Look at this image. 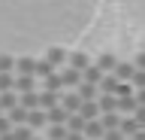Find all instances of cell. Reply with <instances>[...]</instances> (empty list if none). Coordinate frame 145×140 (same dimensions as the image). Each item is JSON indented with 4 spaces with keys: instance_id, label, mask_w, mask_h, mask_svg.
Listing matches in <instances>:
<instances>
[{
    "instance_id": "25",
    "label": "cell",
    "mask_w": 145,
    "mask_h": 140,
    "mask_svg": "<svg viewBox=\"0 0 145 140\" xmlns=\"http://www.w3.org/2000/svg\"><path fill=\"white\" fill-rule=\"evenodd\" d=\"M52 73H54V64L48 61V58H45V61H36V76L45 79V76H52Z\"/></svg>"
},
{
    "instance_id": "13",
    "label": "cell",
    "mask_w": 145,
    "mask_h": 140,
    "mask_svg": "<svg viewBox=\"0 0 145 140\" xmlns=\"http://www.w3.org/2000/svg\"><path fill=\"white\" fill-rule=\"evenodd\" d=\"M79 113L85 116V119H100V116H103L97 101H82V110H79Z\"/></svg>"
},
{
    "instance_id": "15",
    "label": "cell",
    "mask_w": 145,
    "mask_h": 140,
    "mask_svg": "<svg viewBox=\"0 0 145 140\" xmlns=\"http://www.w3.org/2000/svg\"><path fill=\"white\" fill-rule=\"evenodd\" d=\"M139 128H142V125L136 122V116H124V119H121V134H124V137H133Z\"/></svg>"
},
{
    "instance_id": "23",
    "label": "cell",
    "mask_w": 145,
    "mask_h": 140,
    "mask_svg": "<svg viewBox=\"0 0 145 140\" xmlns=\"http://www.w3.org/2000/svg\"><path fill=\"white\" fill-rule=\"evenodd\" d=\"M9 88H15V76L9 70H0V92H9Z\"/></svg>"
},
{
    "instance_id": "31",
    "label": "cell",
    "mask_w": 145,
    "mask_h": 140,
    "mask_svg": "<svg viewBox=\"0 0 145 140\" xmlns=\"http://www.w3.org/2000/svg\"><path fill=\"white\" fill-rule=\"evenodd\" d=\"M133 116H136V122L145 128V107H136V113H133Z\"/></svg>"
},
{
    "instance_id": "9",
    "label": "cell",
    "mask_w": 145,
    "mask_h": 140,
    "mask_svg": "<svg viewBox=\"0 0 145 140\" xmlns=\"http://www.w3.org/2000/svg\"><path fill=\"white\" fill-rule=\"evenodd\" d=\"M57 104H61V92L45 88V92L39 94V107H42V110H52V107H57Z\"/></svg>"
},
{
    "instance_id": "37",
    "label": "cell",
    "mask_w": 145,
    "mask_h": 140,
    "mask_svg": "<svg viewBox=\"0 0 145 140\" xmlns=\"http://www.w3.org/2000/svg\"><path fill=\"white\" fill-rule=\"evenodd\" d=\"M0 140H15V134H12V131H6V134H0Z\"/></svg>"
},
{
    "instance_id": "3",
    "label": "cell",
    "mask_w": 145,
    "mask_h": 140,
    "mask_svg": "<svg viewBox=\"0 0 145 140\" xmlns=\"http://www.w3.org/2000/svg\"><path fill=\"white\" fill-rule=\"evenodd\" d=\"M27 125H30V128H45V125H48V113L42 110V107H36V110H30V116H27Z\"/></svg>"
},
{
    "instance_id": "24",
    "label": "cell",
    "mask_w": 145,
    "mask_h": 140,
    "mask_svg": "<svg viewBox=\"0 0 145 140\" xmlns=\"http://www.w3.org/2000/svg\"><path fill=\"white\" fill-rule=\"evenodd\" d=\"M100 119H103L106 131H109V128H121V116H118V113H103Z\"/></svg>"
},
{
    "instance_id": "18",
    "label": "cell",
    "mask_w": 145,
    "mask_h": 140,
    "mask_svg": "<svg viewBox=\"0 0 145 140\" xmlns=\"http://www.w3.org/2000/svg\"><path fill=\"white\" fill-rule=\"evenodd\" d=\"M12 134H15V140H30L36 134V128H30V125L24 122V125H12Z\"/></svg>"
},
{
    "instance_id": "1",
    "label": "cell",
    "mask_w": 145,
    "mask_h": 140,
    "mask_svg": "<svg viewBox=\"0 0 145 140\" xmlns=\"http://www.w3.org/2000/svg\"><path fill=\"white\" fill-rule=\"evenodd\" d=\"M61 79H63V88H79V82H82V70L70 64L67 70H61Z\"/></svg>"
},
{
    "instance_id": "11",
    "label": "cell",
    "mask_w": 145,
    "mask_h": 140,
    "mask_svg": "<svg viewBox=\"0 0 145 140\" xmlns=\"http://www.w3.org/2000/svg\"><path fill=\"white\" fill-rule=\"evenodd\" d=\"M100 113H118V94H100Z\"/></svg>"
},
{
    "instance_id": "38",
    "label": "cell",
    "mask_w": 145,
    "mask_h": 140,
    "mask_svg": "<svg viewBox=\"0 0 145 140\" xmlns=\"http://www.w3.org/2000/svg\"><path fill=\"white\" fill-rule=\"evenodd\" d=\"M30 140H42V137H36V134H33V137H30Z\"/></svg>"
},
{
    "instance_id": "20",
    "label": "cell",
    "mask_w": 145,
    "mask_h": 140,
    "mask_svg": "<svg viewBox=\"0 0 145 140\" xmlns=\"http://www.w3.org/2000/svg\"><path fill=\"white\" fill-rule=\"evenodd\" d=\"M15 70L18 73H33L36 76V61L33 58H21V61H15Z\"/></svg>"
},
{
    "instance_id": "4",
    "label": "cell",
    "mask_w": 145,
    "mask_h": 140,
    "mask_svg": "<svg viewBox=\"0 0 145 140\" xmlns=\"http://www.w3.org/2000/svg\"><path fill=\"white\" fill-rule=\"evenodd\" d=\"M118 85H121V79H118L115 73H106L103 79H100L97 88H100V94H115V92H118Z\"/></svg>"
},
{
    "instance_id": "16",
    "label": "cell",
    "mask_w": 145,
    "mask_h": 140,
    "mask_svg": "<svg viewBox=\"0 0 145 140\" xmlns=\"http://www.w3.org/2000/svg\"><path fill=\"white\" fill-rule=\"evenodd\" d=\"M45 58H48V61H52L54 67H61L63 61H70V55H67V52H63L61 46H52V49H48V52H45Z\"/></svg>"
},
{
    "instance_id": "14",
    "label": "cell",
    "mask_w": 145,
    "mask_h": 140,
    "mask_svg": "<svg viewBox=\"0 0 145 140\" xmlns=\"http://www.w3.org/2000/svg\"><path fill=\"white\" fill-rule=\"evenodd\" d=\"M9 119H12V125H24L27 122V116H30V110H27V107H21V104H18V107H12V110L6 113Z\"/></svg>"
},
{
    "instance_id": "32",
    "label": "cell",
    "mask_w": 145,
    "mask_h": 140,
    "mask_svg": "<svg viewBox=\"0 0 145 140\" xmlns=\"http://www.w3.org/2000/svg\"><path fill=\"white\" fill-rule=\"evenodd\" d=\"M130 92H133V88H130V82H121V85H118V98H121V94H130Z\"/></svg>"
},
{
    "instance_id": "6",
    "label": "cell",
    "mask_w": 145,
    "mask_h": 140,
    "mask_svg": "<svg viewBox=\"0 0 145 140\" xmlns=\"http://www.w3.org/2000/svg\"><path fill=\"white\" fill-rule=\"evenodd\" d=\"M103 76H106V70H103L100 64H91V67H85V70H82V79H85V82H94V85H100V79H103Z\"/></svg>"
},
{
    "instance_id": "33",
    "label": "cell",
    "mask_w": 145,
    "mask_h": 140,
    "mask_svg": "<svg viewBox=\"0 0 145 140\" xmlns=\"http://www.w3.org/2000/svg\"><path fill=\"white\" fill-rule=\"evenodd\" d=\"M67 140H88V137H85L82 131H70V134H67Z\"/></svg>"
},
{
    "instance_id": "26",
    "label": "cell",
    "mask_w": 145,
    "mask_h": 140,
    "mask_svg": "<svg viewBox=\"0 0 145 140\" xmlns=\"http://www.w3.org/2000/svg\"><path fill=\"white\" fill-rule=\"evenodd\" d=\"M97 64L103 67L106 73H112V70H115V67H118V61H115V55H100V61H97Z\"/></svg>"
},
{
    "instance_id": "40",
    "label": "cell",
    "mask_w": 145,
    "mask_h": 140,
    "mask_svg": "<svg viewBox=\"0 0 145 140\" xmlns=\"http://www.w3.org/2000/svg\"><path fill=\"white\" fill-rule=\"evenodd\" d=\"M94 140H103V137H94Z\"/></svg>"
},
{
    "instance_id": "19",
    "label": "cell",
    "mask_w": 145,
    "mask_h": 140,
    "mask_svg": "<svg viewBox=\"0 0 145 140\" xmlns=\"http://www.w3.org/2000/svg\"><path fill=\"white\" fill-rule=\"evenodd\" d=\"M21 107H27V110H36V107H39V94H36V88H33V92H21Z\"/></svg>"
},
{
    "instance_id": "8",
    "label": "cell",
    "mask_w": 145,
    "mask_h": 140,
    "mask_svg": "<svg viewBox=\"0 0 145 140\" xmlns=\"http://www.w3.org/2000/svg\"><path fill=\"white\" fill-rule=\"evenodd\" d=\"M36 88V76L33 73H18L15 76V92H33Z\"/></svg>"
},
{
    "instance_id": "34",
    "label": "cell",
    "mask_w": 145,
    "mask_h": 140,
    "mask_svg": "<svg viewBox=\"0 0 145 140\" xmlns=\"http://www.w3.org/2000/svg\"><path fill=\"white\" fill-rule=\"evenodd\" d=\"M136 101H139V107H145V88H139V92H136Z\"/></svg>"
},
{
    "instance_id": "28",
    "label": "cell",
    "mask_w": 145,
    "mask_h": 140,
    "mask_svg": "<svg viewBox=\"0 0 145 140\" xmlns=\"http://www.w3.org/2000/svg\"><path fill=\"white\" fill-rule=\"evenodd\" d=\"M103 140H127V137L121 134V128H109L106 134H103Z\"/></svg>"
},
{
    "instance_id": "30",
    "label": "cell",
    "mask_w": 145,
    "mask_h": 140,
    "mask_svg": "<svg viewBox=\"0 0 145 140\" xmlns=\"http://www.w3.org/2000/svg\"><path fill=\"white\" fill-rule=\"evenodd\" d=\"M6 131H12V119L9 116H0V134H6Z\"/></svg>"
},
{
    "instance_id": "17",
    "label": "cell",
    "mask_w": 145,
    "mask_h": 140,
    "mask_svg": "<svg viewBox=\"0 0 145 140\" xmlns=\"http://www.w3.org/2000/svg\"><path fill=\"white\" fill-rule=\"evenodd\" d=\"M85 125H88V119H85L82 113H70V119H67V128L70 131H82V134H85Z\"/></svg>"
},
{
    "instance_id": "39",
    "label": "cell",
    "mask_w": 145,
    "mask_h": 140,
    "mask_svg": "<svg viewBox=\"0 0 145 140\" xmlns=\"http://www.w3.org/2000/svg\"><path fill=\"white\" fill-rule=\"evenodd\" d=\"M0 116H3V107H0Z\"/></svg>"
},
{
    "instance_id": "21",
    "label": "cell",
    "mask_w": 145,
    "mask_h": 140,
    "mask_svg": "<svg viewBox=\"0 0 145 140\" xmlns=\"http://www.w3.org/2000/svg\"><path fill=\"white\" fill-rule=\"evenodd\" d=\"M70 64L79 67V70H85V67H91V58L85 55V52H72V55H70Z\"/></svg>"
},
{
    "instance_id": "36",
    "label": "cell",
    "mask_w": 145,
    "mask_h": 140,
    "mask_svg": "<svg viewBox=\"0 0 145 140\" xmlns=\"http://www.w3.org/2000/svg\"><path fill=\"white\" fill-rule=\"evenodd\" d=\"M133 140H145V128H139V131H136V134H133Z\"/></svg>"
},
{
    "instance_id": "2",
    "label": "cell",
    "mask_w": 145,
    "mask_h": 140,
    "mask_svg": "<svg viewBox=\"0 0 145 140\" xmlns=\"http://www.w3.org/2000/svg\"><path fill=\"white\" fill-rule=\"evenodd\" d=\"M136 107H139V101H136V94H133V92L118 98V113H124V116H133Z\"/></svg>"
},
{
    "instance_id": "27",
    "label": "cell",
    "mask_w": 145,
    "mask_h": 140,
    "mask_svg": "<svg viewBox=\"0 0 145 140\" xmlns=\"http://www.w3.org/2000/svg\"><path fill=\"white\" fill-rule=\"evenodd\" d=\"M130 82H133V88H145V70H142V67H136V73H133Z\"/></svg>"
},
{
    "instance_id": "10",
    "label": "cell",
    "mask_w": 145,
    "mask_h": 140,
    "mask_svg": "<svg viewBox=\"0 0 145 140\" xmlns=\"http://www.w3.org/2000/svg\"><path fill=\"white\" fill-rule=\"evenodd\" d=\"M21 104V98L15 94V88H9V92H0V107H3V113H9L12 107H18Z\"/></svg>"
},
{
    "instance_id": "5",
    "label": "cell",
    "mask_w": 145,
    "mask_h": 140,
    "mask_svg": "<svg viewBox=\"0 0 145 140\" xmlns=\"http://www.w3.org/2000/svg\"><path fill=\"white\" fill-rule=\"evenodd\" d=\"M61 104H63L70 113H79V110H82V94L76 92V88H70V94H61Z\"/></svg>"
},
{
    "instance_id": "29",
    "label": "cell",
    "mask_w": 145,
    "mask_h": 140,
    "mask_svg": "<svg viewBox=\"0 0 145 140\" xmlns=\"http://www.w3.org/2000/svg\"><path fill=\"white\" fill-rule=\"evenodd\" d=\"M12 67H15L12 58H9V55H0V70H9V73H12Z\"/></svg>"
},
{
    "instance_id": "12",
    "label": "cell",
    "mask_w": 145,
    "mask_h": 140,
    "mask_svg": "<svg viewBox=\"0 0 145 140\" xmlns=\"http://www.w3.org/2000/svg\"><path fill=\"white\" fill-rule=\"evenodd\" d=\"M112 73H115L121 82H130V79H133V73H136V61H133V64H127V61H124V64H118Z\"/></svg>"
},
{
    "instance_id": "7",
    "label": "cell",
    "mask_w": 145,
    "mask_h": 140,
    "mask_svg": "<svg viewBox=\"0 0 145 140\" xmlns=\"http://www.w3.org/2000/svg\"><path fill=\"white\" fill-rule=\"evenodd\" d=\"M106 134V125H103V119H88V125H85V137L94 140V137H103Z\"/></svg>"
},
{
    "instance_id": "35",
    "label": "cell",
    "mask_w": 145,
    "mask_h": 140,
    "mask_svg": "<svg viewBox=\"0 0 145 140\" xmlns=\"http://www.w3.org/2000/svg\"><path fill=\"white\" fill-rule=\"evenodd\" d=\"M136 67H142V70H145V52H139V55H136Z\"/></svg>"
},
{
    "instance_id": "22",
    "label": "cell",
    "mask_w": 145,
    "mask_h": 140,
    "mask_svg": "<svg viewBox=\"0 0 145 140\" xmlns=\"http://www.w3.org/2000/svg\"><path fill=\"white\" fill-rule=\"evenodd\" d=\"M45 88H52V92H63V79H61L57 70H54L52 76H45Z\"/></svg>"
},
{
    "instance_id": "41",
    "label": "cell",
    "mask_w": 145,
    "mask_h": 140,
    "mask_svg": "<svg viewBox=\"0 0 145 140\" xmlns=\"http://www.w3.org/2000/svg\"><path fill=\"white\" fill-rule=\"evenodd\" d=\"M127 140H133V137H127Z\"/></svg>"
}]
</instances>
